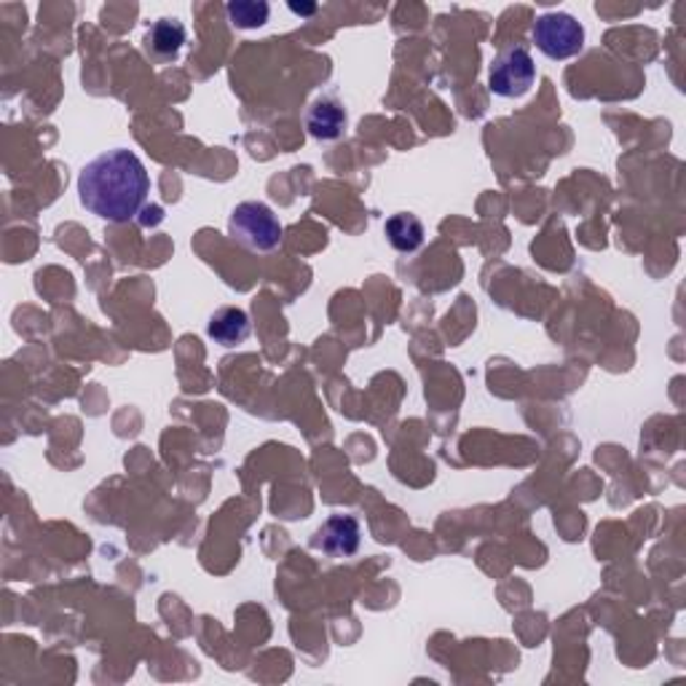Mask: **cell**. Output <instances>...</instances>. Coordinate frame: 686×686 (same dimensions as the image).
Listing matches in <instances>:
<instances>
[{
	"label": "cell",
	"mask_w": 686,
	"mask_h": 686,
	"mask_svg": "<svg viewBox=\"0 0 686 686\" xmlns=\"http://www.w3.org/2000/svg\"><path fill=\"white\" fill-rule=\"evenodd\" d=\"M151 194V177L135 153L126 148L97 155L80 170L78 199L91 215L111 223H126L142 210Z\"/></svg>",
	"instance_id": "obj_1"
},
{
	"label": "cell",
	"mask_w": 686,
	"mask_h": 686,
	"mask_svg": "<svg viewBox=\"0 0 686 686\" xmlns=\"http://www.w3.org/2000/svg\"><path fill=\"white\" fill-rule=\"evenodd\" d=\"M228 230L252 252H271L282 241V223L263 201H241L228 217Z\"/></svg>",
	"instance_id": "obj_2"
},
{
	"label": "cell",
	"mask_w": 686,
	"mask_h": 686,
	"mask_svg": "<svg viewBox=\"0 0 686 686\" xmlns=\"http://www.w3.org/2000/svg\"><path fill=\"white\" fill-rule=\"evenodd\" d=\"M534 43L550 60H569L585 49V27L572 14L552 11L536 20Z\"/></svg>",
	"instance_id": "obj_3"
},
{
	"label": "cell",
	"mask_w": 686,
	"mask_h": 686,
	"mask_svg": "<svg viewBox=\"0 0 686 686\" xmlns=\"http://www.w3.org/2000/svg\"><path fill=\"white\" fill-rule=\"evenodd\" d=\"M534 78L536 65L532 51H528L526 46H512V49H504L491 62L488 89H491L494 95L507 97V100H515V97H523L532 89Z\"/></svg>",
	"instance_id": "obj_4"
},
{
	"label": "cell",
	"mask_w": 686,
	"mask_h": 686,
	"mask_svg": "<svg viewBox=\"0 0 686 686\" xmlns=\"http://www.w3.org/2000/svg\"><path fill=\"white\" fill-rule=\"evenodd\" d=\"M360 523L351 515H330L316 534L311 536V547L322 550L330 558H346L354 556L357 547H360Z\"/></svg>",
	"instance_id": "obj_5"
},
{
	"label": "cell",
	"mask_w": 686,
	"mask_h": 686,
	"mask_svg": "<svg viewBox=\"0 0 686 686\" xmlns=\"http://www.w3.org/2000/svg\"><path fill=\"white\" fill-rule=\"evenodd\" d=\"M305 129L314 140H341L346 132V108L336 97H322L305 111Z\"/></svg>",
	"instance_id": "obj_6"
},
{
	"label": "cell",
	"mask_w": 686,
	"mask_h": 686,
	"mask_svg": "<svg viewBox=\"0 0 686 686\" xmlns=\"http://www.w3.org/2000/svg\"><path fill=\"white\" fill-rule=\"evenodd\" d=\"M207 333L215 344L221 346H239L250 338V316L234 305H223L210 316Z\"/></svg>",
	"instance_id": "obj_7"
},
{
	"label": "cell",
	"mask_w": 686,
	"mask_h": 686,
	"mask_svg": "<svg viewBox=\"0 0 686 686\" xmlns=\"http://www.w3.org/2000/svg\"><path fill=\"white\" fill-rule=\"evenodd\" d=\"M186 43V27L177 20L153 22L151 30L146 33V51L155 62H170L180 54Z\"/></svg>",
	"instance_id": "obj_8"
},
{
	"label": "cell",
	"mask_w": 686,
	"mask_h": 686,
	"mask_svg": "<svg viewBox=\"0 0 686 686\" xmlns=\"http://www.w3.org/2000/svg\"><path fill=\"white\" fill-rule=\"evenodd\" d=\"M386 236H389V245L397 252H416L424 245V226L416 215L411 212H397L386 221Z\"/></svg>",
	"instance_id": "obj_9"
},
{
	"label": "cell",
	"mask_w": 686,
	"mask_h": 686,
	"mask_svg": "<svg viewBox=\"0 0 686 686\" xmlns=\"http://www.w3.org/2000/svg\"><path fill=\"white\" fill-rule=\"evenodd\" d=\"M269 3H258V0H234L228 3V20L230 25L239 30H255L269 22Z\"/></svg>",
	"instance_id": "obj_10"
},
{
	"label": "cell",
	"mask_w": 686,
	"mask_h": 686,
	"mask_svg": "<svg viewBox=\"0 0 686 686\" xmlns=\"http://www.w3.org/2000/svg\"><path fill=\"white\" fill-rule=\"evenodd\" d=\"M290 9H292V11H296V14H314V11H316V5H296V3H292V5H290Z\"/></svg>",
	"instance_id": "obj_11"
}]
</instances>
